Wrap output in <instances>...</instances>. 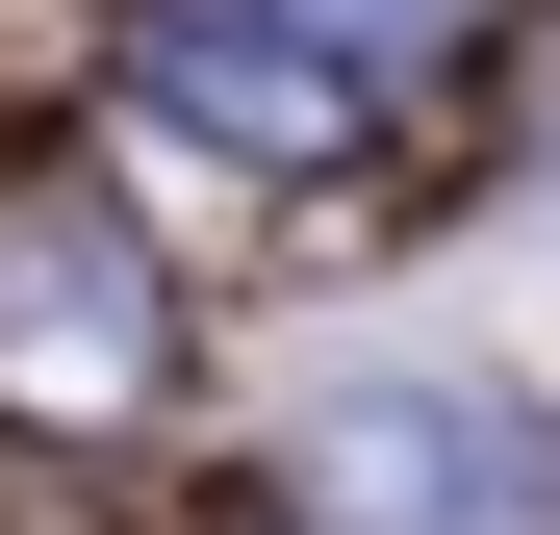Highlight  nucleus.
<instances>
[{"instance_id":"obj_3","label":"nucleus","mask_w":560,"mask_h":535,"mask_svg":"<svg viewBox=\"0 0 560 535\" xmlns=\"http://www.w3.org/2000/svg\"><path fill=\"white\" fill-rule=\"evenodd\" d=\"M128 103L178 153H230V178H331V153H383V77H331L306 26H255V0H128Z\"/></svg>"},{"instance_id":"obj_2","label":"nucleus","mask_w":560,"mask_h":535,"mask_svg":"<svg viewBox=\"0 0 560 535\" xmlns=\"http://www.w3.org/2000/svg\"><path fill=\"white\" fill-rule=\"evenodd\" d=\"M280 485H306L331 535H560V433L510 383H433V357H408V383H331Z\"/></svg>"},{"instance_id":"obj_4","label":"nucleus","mask_w":560,"mask_h":535,"mask_svg":"<svg viewBox=\"0 0 560 535\" xmlns=\"http://www.w3.org/2000/svg\"><path fill=\"white\" fill-rule=\"evenodd\" d=\"M255 26H306L331 77H383V103H408V77H458V51H485V0H255Z\"/></svg>"},{"instance_id":"obj_1","label":"nucleus","mask_w":560,"mask_h":535,"mask_svg":"<svg viewBox=\"0 0 560 535\" xmlns=\"http://www.w3.org/2000/svg\"><path fill=\"white\" fill-rule=\"evenodd\" d=\"M178 383V281L128 205H77V178H0V433H128Z\"/></svg>"}]
</instances>
